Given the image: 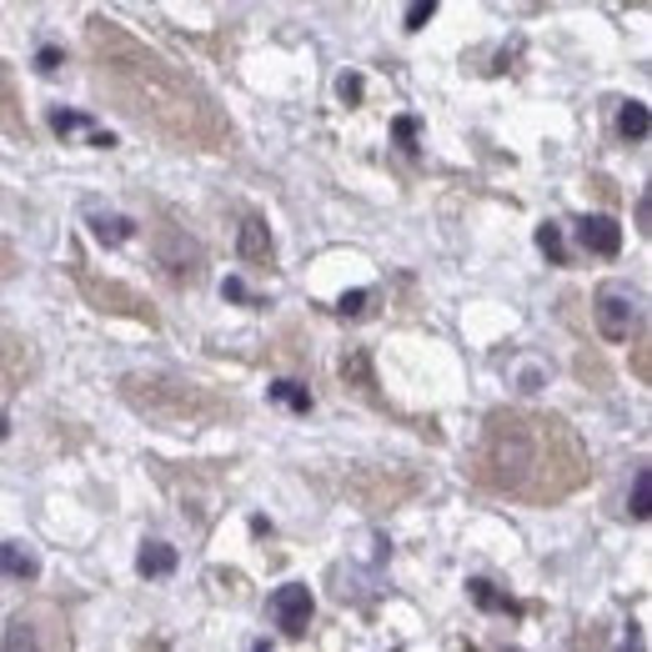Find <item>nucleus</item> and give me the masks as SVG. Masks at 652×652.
Wrapping results in <instances>:
<instances>
[{
    "label": "nucleus",
    "instance_id": "obj_3",
    "mask_svg": "<svg viewBox=\"0 0 652 652\" xmlns=\"http://www.w3.org/2000/svg\"><path fill=\"white\" fill-rule=\"evenodd\" d=\"M121 397L141 416L167 422V427H206V422H221V416L237 412L211 387L186 381L176 371H130V377H121Z\"/></svg>",
    "mask_w": 652,
    "mask_h": 652
},
{
    "label": "nucleus",
    "instance_id": "obj_7",
    "mask_svg": "<svg viewBox=\"0 0 652 652\" xmlns=\"http://www.w3.org/2000/svg\"><path fill=\"white\" fill-rule=\"evenodd\" d=\"M311 613H317V603H311V593L301 582H286V587L272 593V622L286 638H301V632L311 628Z\"/></svg>",
    "mask_w": 652,
    "mask_h": 652
},
{
    "label": "nucleus",
    "instance_id": "obj_23",
    "mask_svg": "<svg viewBox=\"0 0 652 652\" xmlns=\"http://www.w3.org/2000/svg\"><path fill=\"white\" fill-rule=\"evenodd\" d=\"M362 307H367V291H352V297L336 301V311H342V317H362Z\"/></svg>",
    "mask_w": 652,
    "mask_h": 652
},
{
    "label": "nucleus",
    "instance_id": "obj_20",
    "mask_svg": "<svg viewBox=\"0 0 652 652\" xmlns=\"http://www.w3.org/2000/svg\"><path fill=\"white\" fill-rule=\"evenodd\" d=\"M342 377H352L362 391H371V377H367V352H346V356H342Z\"/></svg>",
    "mask_w": 652,
    "mask_h": 652
},
{
    "label": "nucleus",
    "instance_id": "obj_15",
    "mask_svg": "<svg viewBox=\"0 0 652 652\" xmlns=\"http://www.w3.org/2000/svg\"><path fill=\"white\" fill-rule=\"evenodd\" d=\"M467 593H472V603L477 607H487V613H517V603H512V597H502L497 587H492V582H467Z\"/></svg>",
    "mask_w": 652,
    "mask_h": 652
},
{
    "label": "nucleus",
    "instance_id": "obj_14",
    "mask_svg": "<svg viewBox=\"0 0 652 652\" xmlns=\"http://www.w3.org/2000/svg\"><path fill=\"white\" fill-rule=\"evenodd\" d=\"M91 231H95V241L121 247V241L136 237V221H130V216H91Z\"/></svg>",
    "mask_w": 652,
    "mask_h": 652
},
{
    "label": "nucleus",
    "instance_id": "obj_17",
    "mask_svg": "<svg viewBox=\"0 0 652 652\" xmlns=\"http://www.w3.org/2000/svg\"><path fill=\"white\" fill-rule=\"evenodd\" d=\"M272 397H276L282 407H291V412H311V391L301 387V381H276Z\"/></svg>",
    "mask_w": 652,
    "mask_h": 652
},
{
    "label": "nucleus",
    "instance_id": "obj_9",
    "mask_svg": "<svg viewBox=\"0 0 652 652\" xmlns=\"http://www.w3.org/2000/svg\"><path fill=\"white\" fill-rule=\"evenodd\" d=\"M577 247L593 251V256H617V251H622V226H617L613 216H582Z\"/></svg>",
    "mask_w": 652,
    "mask_h": 652
},
{
    "label": "nucleus",
    "instance_id": "obj_11",
    "mask_svg": "<svg viewBox=\"0 0 652 652\" xmlns=\"http://www.w3.org/2000/svg\"><path fill=\"white\" fill-rule=\"evenodd\" d=\"M0 652H46V642H41V628H36V622H31L25 613H15L11 622H5Z\"/></svg>",
    "mask_w": 652,
    "mask_h": 652
},
{
    "label": "nucleus",
    "instance_id": "obj_13",
    "mask_svg": "<svg viewBox=\"0 0 652 652\" xmlns=\"http://www.w3.org/2000/svg\"><path fill=\"white\" fill-rule=\"evenodd\" d=\"M176 547L171 542H146L141 547V558H136V572H141V577H171V572H176Z\"/></svg>",
    "mask_w": 652,
    "mask_h": 652
},
{
    "label": "nucleus",
    "instance_id": "obj_12",
    "mask_svg": "<svg viewBox=\"0 0 652 652\" xmlns=\"http://www.w3.org/2000/svg\"><path fill=\"white\" fill-rule=\"evenodd\" d=\"M36 572H41V562H36V552H31V547H21V542H5V547H0V577L36 582Z\"/></svg>",
    "mask_w": 652,
    "mask_h": 652
},
{
    "label": "nucleus",
    "instance_id": "obj_4",
    "mask_svg": "<svg viewBox=\"0 0 652 652\" xmlns=\"http://www.w3.org/2000/svg\"><path fill=\"white\" fill-rule=\"evenodd\" d=\"M593 321L607 342H628L642 321V297L628 282H603L593 291Z\"/></svg>",
    "mask_w": 652,
    "mask_h": 652
},
{
    "label": "nucleus",
    "instance_id": "obj_16",
    "mask_svg": "<svg viewBox=\"0 0 652 652\" xmlns=\"http://www.w3.org/2000/svg\"><path fill=\"white\" fill-rule=\"evenodd\" d=\"M617 130H622L628 141H642V136H648V106H642V101H628L622 116H617Z\"/></svg>",
    "mask_w": 652,
    "mask_h": 652
},
{
    "label": "nucleus",
    "instance_id": "obj_22",
    "mask_svg": "<svg viewBox=\"0 0 652 652\" xmlns=\"http://www.w3.org/2000/svg\"><path fill=\"white\" fill-rule=\"evenodd\" d=\"M432 15H437V5H432V0H416L412 11H407V31H422Z\"/></svg>",
    "mask_w": 652,
    "mask_h": 652
},
{
    "label": "nucleus",
    "instance_id": "obj_2",
    "mask_svg": "<svg viewBox=\"0 0 652 652\" xmlns=\"http://www.w3.org/2000/svg\"><path fill=\"white\" fill-rule=\"evenodd\" d=\"M587 477H593L587 447L558 412L497 407L472 451V482L527 507H552L572 497L587 487Z\"/></svg>",
    "mask_w": 652,
    "mask_h": 652
},
{
    "label": "nucleus",
    "instance_id": "obj_25",
    "mask_svg": "<svg viewBox=\"0 0 652 652\" xmlns=\"http://www.w3.org/2000/svg\"><path fill=\"white\" fill-rule=\"evenodd\" d=\"M0 437H5V416H0Z\"/></svg>",
    "mask_w": 652,
    "mask_h": 652
},
{
    "label": "nucleus",
    "instance_id": "obj_24",
    "mask_svg": "<svg viewBox=\"0 0 652 652\" xmlns=\"http://www.w3.org/2000/svg\"><path fill=\"white\" fill-rule=\"evenodd\" d=\"M41 71H46V76H50V71H60V50H50V46L41 50Z\"/></svg>",
    "mask_w": 652,
    "mask_h": 652
},
{
    "label": "nucleus",
    "instance_id": "obj_18",
    "mask_svg": "<svg viewBox=\"0 0 652 652\" xmlns=\"http://www.w3.org/2000/svg\"><path fill=\"white\" fill-rule=\"evenodd\" d=\"M628 512L638 522H648L652 512V492H648V467H638V477H632V497H628Z\"/></svg>",
    "mask_w": 652,
    "mask_h": 652
},
{
    "label": "nucleus",
    "instance_id": "obj_8",
    "mask_svg": "<svg viewBox=\"0 0 652 652\" xmlns=\"http://www.w3.org/2000/svg\"><path fill=\"white\" fill-rule=\"evenodd\" d=\"M25 377H31V342H21L15 332H0V402H11Z\"/></svg>",
    "mask_w": 652,
    "mask_h": 652
},
{
    "label": "nucleus",
    "instance_id": "obj_19",
    "mask_svg": "<svg viewBox=\"0 0 652 652\" xmlns=\"http://www.w3.org/2000/svg\"><path fill=\"white\" fill-rule=\"evenodd\" d=\"M537 247H542L547 256L558 261V266H562V261H568V247H562V226H558V221H547V226H537Z\"/></svg>",
    "mask_w": 652,
    "mask_h": 652
},
{
    "label": "nucleus",
    "instance_id": "obj_5",
    "mask_svg": "<svg viewBox=\"0 0 652 652\" xmlns=\"http://www.w3.org/2000/svg\"><path fill=\"white\" fill-rule=\"evenodd\" d=\"M151 256H156V266L167 272V282L171 286H196L202 282V266H206V256H202V247L181 231V226H171V221H161L156 226V247H151Z\"/></svg>",
    "mask_w": 652,
    "mask_h": 652
},
{
    "label": "nucleus",
    "instance_id": "obj_6",
    "mask_svg": "<svg viewBox=\"0 0 652 652\" xmlns=\"http://www.w3.org/2000/svg\"><path fill=\"white\" fill-rule=\"evenodd\" d=\"M76 282H81V291L91 297L95 311H121V317H136V321H146V327H156L151 301L136 297V291L121 286V282H101V276H91L85 272V261H76Z\"/></svg>",
    "mask_w": 652,
    "mask_h": 652
},
{
    "label": "nucleus",
    "instance_id": "obj_1",
    "mask_svg": "<svg viewBox=\"0 0 652 652\" xmlns=\"http://www.w3.org/2000/svg\"><path fill=\"white\" fill-rule=\"evenodd\" d=\"M85 50H91L95 91L116 111H126L136 126L156 130L181 151H231L237 130L216 106V95L196 76L171 66L161 50L141 46L126 25L95 15L85 31Z\"/></svg>",
    "mask_w": 652,
    "mask_h": 652
},
{
    "label": "nucleus",
    "instance_id": "obj_10",
    "mask_svg": "<svg viewBox=\"0 0 652 652\" xmlns=\"http://www.w3.org/2000/svg\"><path fill=\"white\" fill-rule=\"evenodd\" d=\"M237 251H241V261H247V266H272V261H276V241H272V231H266V221H261V216H247V221H241Z\"/></svg>",
    "mask_w": 652,
    "mask_h": 652
},
{
    "label": "nucleus",
    "instance_id": "obj_21",
    "mask_svg": "<svg viewBox=\"0 0 652 652\" xmlns=\"http://www.w3.org/2000/svg\"><path fill=\"white\" fill-rule=\"evenodd\" d=\"M50 126H56V136H76V130H85V116H76V111H56Z\"/></svg>",
    "mask_w": 652,
    "mask_h": 652
}]
</instances>
